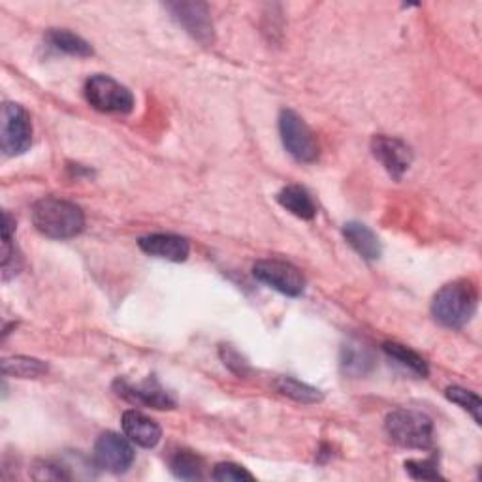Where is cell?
<instances>
[{
    "instance_id": "obj_1",
    "label": "cell",
    "mask_w": 482,
    "mask_h": 482,
    "mask_svg": "<svg viewBox=\"0 0 482 482\" xmlns=\"http://www.w3.org/2000/svg\"><path fill=\"white\" fill-rule=\"evenodd\" d=\"M33 222L36 231L51 240H70L81 234L85 215L79 206L47 196L33 206Z\"/></svg>"
},
{
    "instance_id": "obj_2",
    "label": "cell",
    "mask_w": 482,
    "mask_h": 482,
    "mask_svg": "<svg viewBox=\"0 0 482 482\" xmlns=\"http://www.w3.org/2000/svg\"><path fill=\"white\" fill-rule=\"evenodd\" d=\"M477 287L471 281L458 279L448 285L441 287L439 292L434 296L432 302V315L434 319L445 326L458 330L464 328L475 315L477 311Z\"/></svg>"
},
{
    "instance_id": "obj_3",
    "label": "cell",
    "mask_w": 482,
    "mask_h": 482,
    "mask_svg": "<svg viewBox=\"0 0 482 482\" xmlns=\"http://www.w3.org/2000/svg\"><path fill=\"white\" fill-rule=\"evenodd\" d=\"M385 430L394 443L405 448L424 450L434 443V422L420 411H392L385 420Z\"/></svg>"
},
{
    "instance_id": "obj_4",
    "label": "cell",
    "mask_w": 482,
    "mask_h": 482,
    "mask_svg": "<svg viewBox=\"0 0 482 482\" xmlns=\"http://www.w3.org/2000/svg\"><path fill=\"white\" fill-rule=\"evenodd\" d=\"M279 134L282 146L298 162H313L319 157V144L307 123L292 109H282L279 116Z\"/></svg>"
},
{
    "instance_id": "obj_5",
    "label": "cell",
    "mask_w": 482,
    "mask_h": 482,
    "mask_svg": "<svg viewBox=\"0 0 482 482\" xmlns=\"http://www.w3.org/2000/svg\"><path fill=\"white\" fill-rule=\"evenodd\" d=\"M85 98L102 113H130L134 108V97L125 85L104 74H97L87 79Z\"/></svg>"
},
{
    "instance_id": "obj_6",
    "label": "cell",
    "mask_w": 482,
    "mask_h": 482,
    "mask_svg": "<svg viewBox=\"0 0 482 482\" xmlns=\"http://www.w3.org/2000/svg\"><path fill=\"white\" fill-rule=\"evenodd\" d=\"M33 146V123L23 106L6 102L3 106V130H0V148L8 157H19Z\"/></svg>"
},
{
    "instance_id": "obj_7",
    "label": "cell",
    "mask_w": 482,
    "mask_h": 482,
    "mask_svg": "<svg viewBox=\"0 0 482 482\" xmlns=\"http://www.w3.org/2000/svg\"><path fill=\"white\" fill-rule=\"evenodd\" d=\"M252 275L264 282V285L285 296L296 298L305 291V279L302 272L294 264L285 261H259L252 268Z\"/></svg>"
},
{
    "instance_id": "obj_8",
    "label": "cell",
    "mask_w": 482,
    "mask_h": 482,
    "mask_svg": "<svg viewBox=\"0 0 482 482\" xmlns=\"http://www.w3.org/2000/svg\"><path fill=\"white\" fill-rule=\"evenodd\" d=\"M172 17L200 44L210 46L215 40V28L208 5L204 3H168L164 5Z\"/></svg>"
},
{
    "instance_id": "obj_9",
    "label": "cell",
    "mask_w": 482,
    "mask_h": 482,
    "mask_svg": "<svg viewBox=\"0 0 482 482\" xmlns=\"http://www.w3.org/2000/svg\"><path fill=\"white\" fill-rule=\"evenodd\" d=\"M130 443V439H125L116 432L102 434L95 443V464L109 473L128 471L136 456Z\"/></svg>"
},
{
    "instance_id": "obj_10",
    "label": "cell",
    "mask_w": 482,
    "mask_h": 482,
    "mask_svg": "<svg viewBox=\"0 0 482 482\" xmlns=\"http://www.w3.org/2000/svg\"><path fill=\"white\" fill-rule=\"evenodd\" d=\"M372 151L374 157L385 166L386 172L395 178L402 179V176L407 172L411 162H413V153L407 144H404L398 138L390 136H375L372 139Z\"/></svg>"
},
{
    "instance_id": "obj_11",
    "label": "cell",
    "mask_w": 482,
    "mask_h": 482,
    "mask_svg": "<svg viewBox=\"0 0 482 482\" xmlns=\"http://www.w3.org/2000/svg\"><path fill=\"white\" fill-rule=\"evenodd\" d=\"M113 388L130 404L136 405H146V407H153V409H174L176 402L172 400V395H169L157 381L149 379L146 383H139V385H132L125 379H118L113 383Z\"/></svg>"
},
{
    "instance_id": "obj_12",
    "label": "cell",
    "mask_w": 482,
    "mask_h": 482,
    "mask_svg": "<svg viewBox=\"0 0 482 482\" xmlns=\"http://www.w3.org/2000/svg\"><path fill=\"white\" fill-rule=\"evenodd\" d=\"M138 245L146 254L169 262H183L190 252L189 241L176 234H149L139 238Z\"/></svg>"
},
{
    "instance_id": "obj_13",
    "label": "cell",
    "mask_w": 482,
    "mask_h": 482,
    "mask_svg": "<svg viewBox=\"0 0 482 482\" xmlns=\"http://www.w3.org/2000/svg\"><path fill=\"white\" fill-rule=\"evenodd\" d=\"M121 426L125 436L132 443L144 448L157 446L162 437V430L159 424L139 411H127L121 418Z\"/></svg>"
},
{
    "instance_id": "obj_14",
    "label": "cell",
    "mask_w": 482,
    "mask_h": 482,
    "mask_svg": "<svg viewBox=\"0 0 482 482\" xmlns=\"http://www.w3.org/2000/svg\"><path fill=\"white\" fill-rule=\"evenodd\" d=\"M344 236L347 243L365 261H377L381 257V241L374 234V231L367 229L362 222H347L344 226Z\"/></svg>"
},
{
    "instance_id": "obj_15",
    "label": "cell",
    "mask_w": 482,
    "mask_h": 482,
    "mask_svg": "<svg viewBox=\"0 0 482 482\" xmlns=\"http://www.w3.org/2000/svg\"><path fill=\"white\" fill-rule=\"evenodd\" d=\"M277 202L287 211H291L294 217L303 220H311L317 215V206L313 202V198H311V194L303 187L298 185H289L282 189L277 194Z\"/></svg>"
},
{
    "instance_id": "obj_16",
    "label": "cell",
    "mask_w": 482,
    "mask_h": 482,
    "mask_svg": "<svg viewBox=\"0 0 482 482\" xmlns=\"http://www.w3.org/2000/svg\"><path fill=\"white\" fill-rule=\"evenodd\" d=\"M46 40L51 47L59 49L67 55L74 56H91L93 47L87 40H83L81 36L67 31V28H51V31L46 35Z\"/></svg>"
},
{
    "instance_id": "obj_17",
    "label": "cell",
    "mask_w": 482,
    "mask_h": 482,
    "mask_svg": "<svg viewBox=\"0 0 482 482\" xmlns=\"http://www.w3.org/2000/svg\"><path fill=\"white\" fill-rule=\"evenodd\" d=\"M372 365H374V358H372L370 349H367L365 345L353 342V344H347L344 347L342 367H344L345 374H349L353 377H362L372 370Z\"/></svg>"
},
{
    "instance_id": "obj_18",
    "label": "cell",
    "mask_w": 482,
    "mask_h": 482,
    "mask_svg": "<svg viewBox=\"0 0 482 482\" xmlns=\"http://www.w3.org/2000/svg\"><path fill=\"white\" fill-rule=\"evenodd\" d=\"M3 374L6 377H17V379H38L47 374V365L31 356H14L3 360Z\"/></svg>"
},
{
    "instance_id": "obj_19",
    "label": "cell",
    "mask_w": 482,
    "mask_h": 482,
    "mask_svg": "<svg viewBox=\"0 0 482 482\" xmlns=\"http://www.w3.org/2000/svg\"><path fill=\"white\" fill-rule=\"evenodd\" d=\"M383 351L392 358L398 362L400 365L407 367L409 372H413L418 377H426L430 374L428 370V364L424 360L418 353H415L413 349L402 345V344H394V342H386L383 344Z\"/></svg>"
},
{
    "instance_id": "obj_20",
    "label": "cell",
    "mask_w": 482,
    "mask_h": 482,
    "mask_svg": "<svg viewBox=\"0 0 482 482\" xmlns=\"http://www.w3.org/2000/svg\"><path fill=\"white\" fill-rule=\"evenodd\" d=\"M275 388L287 395V398L300 402V404H319L323 400V392L315 386H309L305 383H300L292 377H279L275 381Z\"/></svg>"
},
{
    "instance_id": "obj_21",
    "label": "cell",
    "mask_w": 482,
    "mask_h": 482,
    "mask_svg": "<svg viewBox=\"0 0 482 482\" xmlns=\"http://www.w3.org/2000/svg\"><path fill=\"white\" fill-rule=\"evenodd\" d=\"M169 469L183 480H198L204 477V462L200 456L192 455L189 450H179L178 455L169 462Z\"/></svg>"
},
{
    "instance_id": "obj_22",
    "label": "cell",
    "mask_w": 482,
    "mask_h": 482,
    "mask_svg": "<svg viewBox=\"0 0 482 482\" xmlns=\"http://www.w3.org/2000/svg\"><path fill=\"white\" fill-rule=\"evenodd\" d=\"M446 398L452 402V404H456V405H460L464 411H467L473 418H475V422L477 424H480V411H482V402H480V398H478V395L475 394V392H471V390H466V388H462V386H450V388H446Z\"/></svg>"
},
{
    "instance_id": "obj_23",
    "label": "cell",
    "mask_w": 482,
    "mask_h": 482,
    "mask_svg": "<svg viewBox=\"0 0 482 482\" xmlns=\"http://www.w3.org/2000/svg\"><path fill=\"white\" fill-rule=\"evenodd\" d=\"M405 469L413 478H418V480L443 478L439 469H437V464L434 460H409V462H405Z\"/></svg>"
},
{
    "instance_id": "obj_24",
    "label": "cell",
    "mask_w": 482,
    "mask_h": 482,
    "mask_svg": "<svg viewBox=\"0 0 482 482\" xmlns=\"http://www.w3.org/2000/svg\"><path fill=\"white\" fill-rule=\"evenodd\" d=\"M211 478L215 480H254L252 473H249L245 467L232 464V462L217 464L211 473Z\"/></svg>"
},
{
    "instance_id": "obj_25",
    "label": "cell",
    "mask_w": 482,
    "mask_h": 482,
    "mask_svg": "<svg viewBox=\"0 0 482 482\" xmlns=\"http://www.w3.org/2000/svg\"><path fill=\"white\" fill-rule=\"evenodd\" d=\"M21 270V257L12 245V241H5L3 247V279L8 281L10 277L17 275Z\"/></svg>"
},
{
    "instance_id": "obj_26",
    "label": "cell",
    "mask_w": 482,
    "mask_h": 482,
    "mask_svg": "<svg viewBox=\"0 0 482 482\" xmlns=\"http://www.w3.org/2000/svg\"><path fill=\"white\" fill-rule=\"evenodd\" d=\"M220 358L224 360V365L231 367V370L238 375H245L249 372V365L247 362L241 358V354L238 351H234L232 347H222L220 349Z\"/></svg>"
}]
</instances>
